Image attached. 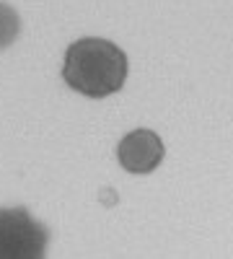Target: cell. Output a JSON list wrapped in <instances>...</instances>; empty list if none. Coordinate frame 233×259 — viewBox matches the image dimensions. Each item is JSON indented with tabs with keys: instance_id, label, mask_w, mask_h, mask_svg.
Instances as JSON below:
<instances>
[{
	"instance_id": "6da1fadb",
	"label": "cell",
	"mask_w": 233,
	"mask_h": 259,
	"mask_svg": "<svg viewBox=\"0 0 233 259\" xmlns=\"http://www.w3.org/2000/svg\"><path fill=\"white\" fill-rule=\"evenodd\" d=\"M62 75L73 91L104 99L124 85L127 57L107 39H80L68 50Z\"/></svg>"
},
{
	"instance_id": "7a4b0ae2",
	"label": "cell",
	"mask_w": 233,
	"mask_h": 259,
	"mask_svg": "<svg viewBox=\"0 0 233 259\" xmlns=\"http://www.w3.org/2000/svg\"><path fill=\"white\" fill-rule=\"evenodd\" d=\"M47 236L24 210H0V259H44Z\"/></svg>"
},
{
	"instance_id": "3957f363",
	"label": "cell",
	"mask_w": 233,
	"mask_h": 259,
	"mask_svg": "<svg viewBox=\"0 0 233 259\" xmlns=\"http://www.w3.org/2000/svg\"><path fill=\"white\" fill-rule=\"evenodd\" d=\"M117 158L124 171L130 174H151V171L163 161V143L153 130H132L124 135L117 148Z\"/></svg>"
}]
</instances>
